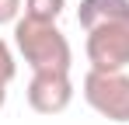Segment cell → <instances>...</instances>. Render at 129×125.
I'll return each mask as SVG.
<instances>
[{
    "mask_svg": "<svg viewBox=\"0 0 129 125\" xmlns=\"http://www.w3.org/2000/svg\"><path fill=\"white\" fill-rule=\"evenodd\" d=\"M14 45L21 59L31 66V73H70L73 66V49L56 28V21H35L21 14L14 21Z\"/></svg>",
    "mask_w": 129,
    "mask_h": 125,
    "instance_id": "6da1fadb",
    "label": "cell"
},
{
    "mask_svg": "<svg viewBox=\"0 0 129 125\" xmlns=\"http://www.w3.org/2000/svg\"><path fill=\"white\" fill-rule=\"evenodd\" d=\"M84 101L108 122H129V73L126 70H87Z\"/></svg>",
    "mask_w": 129,
    "mask_h": 125,
    "instance_id": "7a4b0ae2",
    "label": "cell"
},
{
    "mask_svg": "<svg viewBox=\"0 0 129 125\" xmlns=\"http://www.w3.org/2000/svg\"><path fill=\"white\" fill-rule=\"evenodd\" d=\"M84 52L91 70H129V11L87 28Z\"/></svg>",
    "mask_w": 129,
    "mask_h": 125,
    "instance_id": "3957f363",
    "label": "cell"
},
{
    "mask_svg": "<svg viewBox=\"0 0 129 125\" xmlns=\"http://www.w3.org/2000/svg\"><path fill=\"white\" fill-rule=\"evenodd\" d=\"M28 104H31V111H39V115H59L70 108L73 101V80H70V73H31V80H28Z\"/></svg>",
    "mask_w": 129,
    "mask_h": 125,
    "instance_id": "277c9868",
    "label": "cell"
},
{
    "mask_svg": "<svg viewBox=\"0 0 129 125\" xmlns=\"http://www.w3.org/2000/svg\"><path fill=\"white\" fill-rule=\"evenodd\" d=\"M129 11V0H80V7H77V21H80V28H94V24H101V21H112L119 18V14H126Z\"/></svg>",
    "mask_w": 129,
    "mask_h": 125,
    "instance_id": "5b68a950",
    "label": "cell"
},
{
    "mask_svg": "<svg viewBox=\"0 0 129 125\" xmlns=\"http://www.w3.org/2000/svg\"><path fill=\"white\" fill-rule=\"evenodd\" d=\"M66 11V0H24V18L35 21H59Z\"/></svg>",
    "mask_w": 129,
    "mask_h": 125,
    "instance_id": "8992f818",
    "label": "cell"
},
{
    "mask_svg": "<svg viewBox=\"0 0 129 125\" xmlns=\"http://www.w3.org/2000/svg\"><path fill=\"white\" fill-rule=\"evenodd\" d=\"M18 77V62H14V52H11V45L0 38V83L7 87V83Z\"/></svg>",
    "mask_w": 129,
    "mask_h": 125,
    "instance_id": "52a82bcc",
    "label": "cell"
},
{
    "mask_svg": "<svg viewBox=\"0 0 129 125\" xmlns=\"http://www.w3.org/2000/svg\"><path fill=\"white\" fill-rule=\"evenodd\" d=\"M24 11V0H0V24H14Z\"/></svg>",
    "mask_w": 129,
    "mask_h": 125,
    "instance_id": "ba28073f",
    "label": "cell"
}]
</instances>
